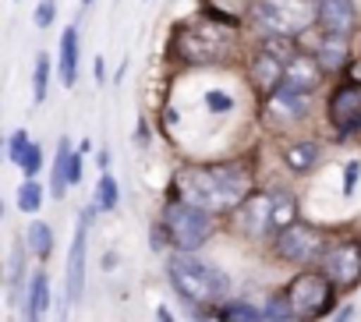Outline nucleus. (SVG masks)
<instances>
[{
  "instance_id": "13",
  "label": "nucleus",
  "mask_w": 361,
  "mask_h": 322,
  "mask_svg": "<svg viewBox=\"0 0 361 322\" xmlns=\"http://www.w3.org/2000/svg\"><path fill=\"white\" fill-rule=\"evenodd\" d=\"M308 92H298L290 85H276L269 92V113L273 117H287V120H301L308 113Z\"/></svg>"
},
{
  "instance_id": "17",
  "label": "nucleus",
  "mask_w": 361,
  "mask_h": 322,
  "mask_svg": "<svg viewBox=\"0 0 361 322\" xmlns=\"http://www.w3.org/2000/svg\"><path fill=\"white\" fill-rule=\"evenodd\" d=\"M71 167H75L71 142H68V138H61V142H57V159H54V174H50V188H54V195H57V199L71 188Z\"/></svg>"
},
{
  "instance_id": "4",
  "label": "nucleus",
  "mask_w": 361,
  "mask_h": 322,
  "mask_svg": "<svg viewBox=\"0 0 361 322\" xmlns=\"http://www.w3.org/2000/svg\"><path fill=\"white\" fill-rule=\"evenodd\" d=\"M163 227H166V237L173 248L180 252H195L202 248L209 237H213V213L192 206V202H170L166 213H163Z\"/></svg>"
},
{
  "instance_id": "31",
  "label": "nucleus",
  "mask_w": 361,
  "mask_h": 322,
  "mask_svg": "<svg viewBox=\"0 0 361 322\" xmlns=\"http://www.w3.org/2000/svg\"><path fill=\"white\" fill-rule=\"evenodd\" d=\"M156 318H159V322H173V315H170V308H166V304H159V308H156Z\"/></svg>"
},
{
  "instance_id": "15",
  "label": "nucleus",
  "mask_w": 361,
  "mask_h": 322,
  "mask_svg": "<svg viewBox=\"0 0 361 322\" xmlns=\"http://www.w3.org/2000/svg\"><path fill=\"white\" fill-rule=\"evenodd\" d=\"M78 29H64L61 36V50H57V75H61V85H75L78 82Z\"/></svg>"
},
{
  "instance_id": "26",
  "label": "nucleus",
  "mask_w": 361,
  "mask_h": 322,
  "mask_svg": "<svg viewBox=\"0 0 361 322\" xmlns=\"http://www.w3.org/2000/svg\"><path fill=\"white\" fill-rule=\"evenodd\" d=\"M18 167H22L25 178H36V174L43 171V149H39L36 142H29V149H25V156H22V163H18Z\"/></svg>"
},
{
  "instance_id": "6",
  "label": "nucleus",
  "mask_w": 361,
  "mask_h": 322,
  "mask_svg": "<svg viewBox=\"0 0 361 322\" xmlns=\"http://www.w3.org/2000/svg\"><path fill=\"white\" fill-rule=\"evenodd\" d=\"M290 61H294L290 39H283V36H266L262 47H259L255 57H252V78L259 82V89L273 92V89L283 82V71H287Z\"/></svg>"
},
{
  "instance_id": "8",
  "label": "nucleus",
  "mask_w": 361,
  "mask_h": 322,
  "mask_svg": "<svg viewBox=\"0 0 361 322\" xmlns=\"http://www.w3.org/2000/svg\"><path fill=\"white\" fill-rule=\"evenodd\" d=\"M276 248H280V255L290 259V262H312V259L322 252V234H319L315 227H308V223H290V227L280 230Z\"/></svg>"
},
{
  "instance_id": "23",
  "label": "nucleus",
  "mask_w": 361,
  "mask_h": 322,
  "mask_svg": "<svg viewBox=\"0 0 361 322\" xmlns=\"http://www.w3.org/2000/svg\"><path fill=\"white\" fill-rule=\"evenodd\" d=\"M117 202H121V188H117L114 174L103 171V178H99V185H96V209L110 213V209H117Z\"/></svg>"
},
{
  "instance_id": "5",
  "label": "nucleus",
  "mask_w": 361,
  "mask_h": 322,
  "mask_svg": "<svg viewBox=\"0 0 361 322\" xmlns=\"http://www.w3.org/2000/svg\"><path fill=\"white\" fill-rule=\"evenodd\" d=\"M329 290H333L329 287V276H322V273H301V276L290 280L283 301L294 311V318H315L319 311L329 308Z\"/></svg>"
},
{
  "instance_id": "21",
  "label": "nucleus",
  "mask_w": 361,
  "mask_h": 322,
  "mask_svg": "<svg viewBox=\"0 0 361 322\" xmlns=\"http://www.w3.org/2000/svg\"><path fill=\"white\" fill-rule=\"evenodd\" d=\"M25 241H29V252H32L36 259H47V255H50V248H54V230H50L43 220H36V223H29Z\"/></svg>"
},
{
  "instance_id": "19",
  "label": "nucleus",
  "mask_w": 361,
  "mask_h": 322,
  "mask_svg": "<svg viewBox=\"0 0 361 322\" xmlns=\"http://www.w3.org/2000/svg\"><path fill=\"white\" fill-rule=\"evenodd\" d=\"M357 117H361V92H354V89L340 92V96L333 99V120H336V124L347 131Z\"/></svg>"
},
{
  "instance_id": "2",
  "label": "nucleus",
  "mask_w": 361,
  "mask_h": 322,
  "mask_svg": "<svg viewBox=\"0 0 361 322\" xmlns=\"http://www.w3.org/2000/svg\"><path fill=\"white\" fill-rule=\"evenodd\" d=\"M166 273H170V283L177 287L180 297L199 301V304L224 301L227 290H231V276H227L220 266H213V262H206V259H195V255H188V252L170 255Z\"/></svg>"
},
{
  "instance_id": "25",
  "label": "nucleus",
  "mask_w": 361,
  "mask_h": 322,
  "mask_svg": "<svg viewBox=\"0 0 361 322\" xmlns=\"http://www.w3.org/2000/svg\"><path fill=\"white\" fill-rule=\"evenodd\" d=\"M50 54H39L36 57V68H32V96H36V103H43L47 99V89H50Z\"/></svg>"
},
{
  "instance_id": "14",
  "label": "nucleus",
  "mask_w": 361,
  "mask_h": 322,
  "mask_svg": "<svg viewBox=\"0 0 361 322\" xmlns=\"http://www.w3.org/2000/svg\"><path fill=\"white\" fill-rule=\"evenodd\" d=\"M25 322H43L47 308H50V276L43 269H36L25 283Z\"/></svg>"
},
{
  "instance_id": "12",
  "label": "nucleus",
  "mask_w": 361,
  "mask_h": 322,
  "mask_svg": "<svg viewBox=\"0 0 361 322\" xmlns=\"http://www.w3.org/2000/svg\"><path fill=\"white\" fill-rule=\"evenodd\" d=\"M319 75H322V64H319V61H312V57H305V54H294V61L287 64L280 85H290V89L312 96L315 85H319Z\"/></svg>"
},
{
  "instance_id": "24",
  "label": "nucleus",
  "mask_w": 361,
  "mask_h": 322,
  "mask_svg": "<svg viewBox=\"0 0 361 322\" xmlns=\"http://www.w3.org/2000/svg\"><path fill=\"white\" fill-rule=\"evenodd\" d=\"M224 318L227 322H266V311L255 308V304H245V301H227L224 304Z\"/></svg>"
},
{
  "instance_id": "7",
  "label": "nucleus",
  "mask_w": 361,
  "mask_h": 322,
  "mask_svg": "<svg viewBox=\"0 0 361 322\" xmlns=\"http://www.w3.org/2000/svg\"><path fill=\"white\" fill-rule=\"evenodd\" d=\"M322 266H326V276L336 283V287H354L361 280V241L347 237L340 244H333L326 255H322Z\"/></svg>"
},
{
  "instance_id": "18",
  "label": "nucleus",
  "mask_w": 361,
  "mask_h": 322,
  "mask_svg": "<svg viewBox=\"0 0 361 322\" xmlns=\"http://www.w3.org/2000/svg\"><path fill=\"white\" fill-rule=\"evenodd\" d=\"M319 142H294V145H287V152H283V163H287V171L290 174H308L315 163H319Z\"/></svg>"
},
{
  "instance_id": "16",
  "label": "nucleus",
  "mask_w": 361,
  "mask_h": 322,
  "mask_svg": "<svg viewBox=\"0 0 361 322\" xmlns=\"http://www.w3.org/2000/svg\"><path fill=\"white\" fill-rule=\"evenodd\" d=\"M315 61L322 64V71H340L347 64V36H329L322 32L319 47H315Z\"/></svg>"
},
{
  "instance_id": "9",
  "label": "nucleus",
  "mask_w": 361,
  "mask_h": 322,
  "mask_svg": "<svg viewBox=\"0 0 361 322\" xmlns=\"http://www.w3.org/2000/svg\"><path fill=\"white\" fill-rule=\"evenodd\" d=\"M85 248H89V213L78 216L71 252H68V301L71 304L82 297V287H85Z\"/></svg>"
},
{
  "instance_id": "22",
  "label": "nucleus",
  "mask_w": 361,
  "mask_h": 322,
  "mask_svg": "<svg viewBox=\"0 0 361 322\" xmlns=\"http://www.w3.org/2000/svg\"><path fill=\"white\" fill-rule=\"evenodd\" d=\"M15 202H18L22 213H39V206H43V185L36 178H25L18 185V199Z\"/></svg>"
},
{
  "instance_id": "30",
  "label": "nucleus",
  "mask_w": 361,
  "mask_h": 322,
  "mask_svg": "<svg viewBox=\"0 0 361 322\" xmlns=\"http://www.w3.org/2000/svg\"><path fill=\"white\" fill-rule=\"evenodd\" d=\"M54 11H57L54 0H43V4L36 8V25H39V29H50V25H54Z\"/></svg>"
},
{
  "instance_id": "32",
  "label": "nucleus",
  "mask_w": 361,
  "mask_h": 322,
  "mask_svg": "<svg viewBox=\"0 0 361 322\" xmlns=\"http://www.w3.org/2000/svg\"><path fill=\"white\" fill-rule=\"evenodd\" d=\"M350 315H354V308H350V304H347V308H340V315H336V318H333V322H350Z\"/></svg>"
},
{
  "instance_id": "29",
  "label": "nucleus",
  "mask_w": 361,
  "mask_h": 322,
  "mask_svg": "<svg viewBox=\"0 0 361 322\" xmlns=\"http://www.w3.org/2000/svg\"><path fill=\"white\" fill-rule=\"evenodd\" d=\"M357 178H361V159H350V163L343 167V195H347V199L354 195V185H357Z\"/></svg>"
},
{
  "instance_id": "20",
  "label": "nucleus",
  "mask_w": 361,
  "mask_h": 322,
  "mask_svg": "<svg viewBox=\"0 0 361 322\" xmlns=\"http://www.w3.org/2000/svg\"><path fill=\"white\" fill-rule=\"evenodd\" d=\"M298 223V202L287 192H273V230H283Z\"/></svg>"
},
{
  "instance_id": "33",
  "label": "nucleus",
  "mask_w": 361,
  "mask_h": 322,
  "mask_svg": "<svg viewBox=\"0 0 361 322\" xmlns=\"http://www.w3.org/2000/svg\"><path fill=\"white\" fill-rule=\"evenodd\" d=\"M82 4H92V0H82Z\"/></svg>"
},
{
  "instance_id": "10",
  "label": "nucleus",
  "mask_w": 361,
  "mask_h": 322,
  "mask_svg": "<svg viewBox=\"0 0 361 322\" xmlns=\"http://www.w3.org/2000/svg\"><path fill=\"white\" fill-rule=\"evenodd\" d=\"M238 223L252 237H262L266 230H273V195H248L238 206Z\"/></svg>"
},
{
  "instance_id": "1",
  "label": "nucleus",
  "mask_w": 361,
  "mask_h": 322,
  "mask_svg": "<svg viewBox=\"0 0 361 322\" xmlns=\"http://www.w3.org/2000/svg\"><path fill=\"white\" fill-rule=\"evenodd\" d=\"M177 192L185 202H192L206 213H227L248 199L252 178L245 174V167H234V163L192 167L177 178Z\"/></svg>"
},
{
  "instance_id": "3",
  "label": "nucleus",
  "mask_w": 361,
  "mask_h": 322,
  "mask_svg": "<svg viewBox=\"0 0 361 322\" xmlns=\"http://www.w3.org/2000/svg\"><path fill=\"white\" fill-rule=\"evenodd\" d=\"M312 22H319V0H255L252 4V25L266 36L294 39Z\"/></svg>"
},
{
  "instance_id": "11",
  "label": "nucleus",
  "mask_w": 361,
  "mask_h": 322,
  "mask_svg": "<svg viewBox=\"0 0 361 322\" xmlns=\"http://www.w3.org/2000/svg\"><path fill=\"white\" fill-rule=\"evenodd\" d=\"M319 25L329 36H350L357 29L354 0H319Z\"/></svg>"
},
{
  "instance_id": "27",
  "label": "nucleus",
  "mask_w": 361,
  "mask_h": 322,
  "mask_svg": "<svg viewBox=\"0 0 361 322\" xmlns=\"http://www.w3.org/2000/svg\"><path fill=\"white\" fill-rule=\"evenodd\" d=\"M29 131L25 128H18L11 138H8V159H11V163H22V156H25V149H29Z\"/></svg>"
},
{
  "instance_id": "28",
  "label": "nucleus",
  "mask_w": 361,
  "mask_h": 322,
  "mask_svg": "<svg viewBox=\"0 0 361 322\" xmlns=\"http://www.w3.org/2000/svg\"><path fill=\"white\" fill-rule=\"evenodd\" d=\"M206 106H209L213 113H231V110H234V99H231L227 92H220V89H209V92H206Z\"/></svg>"
}]
</instances>
